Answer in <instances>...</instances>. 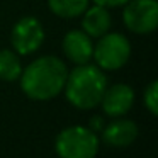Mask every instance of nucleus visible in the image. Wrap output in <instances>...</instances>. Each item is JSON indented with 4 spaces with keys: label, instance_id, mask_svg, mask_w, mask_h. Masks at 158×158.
Instances as JSON below:
<instances>
[{
    "label": "nucleus",
    "instance_id": "nucleus-1",
    "mask_svg": "<svg viewBox=\"0 0 158 158\" xmlns=\"http://www.w3.org/2000/svg\"><path fill=\"white\" fill-rule=\"evenodd\" d=\"M68 70L58 56H41L21 73V89L32 100H49L60 95Z\"/></svg>",
    "mask_w": 158,
    "mask_h": 158
},
{
    "label": "nucleus",
    "instance_id": "nucleus-2",
    "mask_svg": "<svg viewBox=\"0 0 158 158\" xmlns=\"http://www.w3.org/2000/svg\"><path fill=\"white\" fill-rule=\"evenodd\" d=\"M65 95L77 109H94L99 106L107 89V78L97 65H77L68 72L65 82Z\"/></svg>",
    "mask_w": 158,
    "mask_h": 158
},
{
    "label": "nucleus",
    "instance_id": "nucleus-3",
    "mask_svg": "<svg viewBox=\"0 0 158 158\" xmlns=\"http://www.w3.org/2000/svg\"><path fill=\"white\" fill-rule=\"evenodd\" d=\"M55 150L60 158H95L99 138L90 127L70 126L56 136Z\"/></svg>",
    "mask_w": 158,
    "mask_h": 158
},
{
    "label": "nucleus",
    "instance_id": "nucleus-4",
    "mask_svg": "<svg viewBox=\"0 0 158 158\" xmlns=\"http://www.w3.org/2000/svg\"><path fill=\"white\" fill-rule=\"evenodd\" d=\"M92 56L100 70H119L127 63L131 56V44L127 38L119 32H106L100 36L94 48Z\"/></svg>",
    "mask_w": 158,
    "mask_h": 158
},
{
    "label": "nucleus",
    "instance_id": "nucleus-5",
    "mask_svg": "<svg viewBox=\"0 0 158 158\" xmlns=\"http://www.w3.org/2000/svg\"><path fill=\"white\" fill-rule=\"evenodd\" d=\"M123 19L129 31L136 34H150L158 26L156 0H129L124 4Z\"/></svg>",
    "mask_w": 158,
    "mask_h": 158
},
{
    "label": "nucleus",
    "instance_id": "nucleus-6",
    "mask_svg": "<svg viewBox=\"0 0 158 158\" xmlns=\"http://www.w3.org/2000/svg\"><path fill=\"white\" fill-rule=\"evenodd\" d=\"M10 39L17 55H31V53L38 51L39 46L44 41V29L36 17L26 15L15 22Z\"/></svg>",
    "mask_w": 158,
    "mask_h": 158
},
{
    "label": "nucleus",
    "instance_id": "nucleus-7",
    "mask_svg": "<svg viewBox=\"0 0 158 158\" xmlns=\"http://www.w3.org/2000/svg\"><path fill=\"white\" fill-rule=\"evenodd\" d=\"M133 102H134V92L126 83H116V85L106 89L102 100H100L104 112L112 117L124 116L131 109Z\"/></svg>",
    "mask_w": 158,
    "mask_h": 158
},
{
    "label": "nucleus",
    "instance_id": "nucleus-8",
    "mask_svg": "<svg viewBox=\"0 0 158 158\" xmlns=\"http://www.w3.org/2000/svg\"><path fill=\"white\" fill-rule=\"evenodd\" d=\"M63 53L75 65H85L90 61L94 53L92 38L85 31L77 29L66 32V36L63 38Z\"/></svg>",
    "mask_w": 158,
    "mask_h": 158
},
{
    "label": "nucleus",
    "instance_id": "nucleus-9",
    "mask_svg": "<svg viewBox=\"0 0 158 158\" xmlns=\"http://www.w3.org/2000/svg\"><path fill=\"white\" fill-rule=\"evenodd\" d=\"M138 138V126L129 119H117L107 124L106 129L102 131V139L104 143L110 146H129L134 143Z\"/></svg>",
    "mask_w": 158,
    "mask_h": 158
},
{
    "label": "nucleus",
    "instance_id": "nucleus-10",
    "mask_svg": "<svg viewBox=\"0 0 158 158\" xmlns=\"http://www.w3.org/2000/svg\"><path fill=\"white\" fill-rule=\"evenodd\" d=\"M82 27L90 38H100L110 29V14L107 12V7L94 5L87 7L83 12Z\"/></svg>",
    "mask_w": 158,
    "mask_h": 158
},
{
    "label": "nucleus",
    "instance_id": "nucleus-11",
    "mask_svg": "<svg viewBox=\"0 0 158 158\" xmlns=\"http://www.w3.org/2000/svg\"><path fill=\"white\" fill-rule=\"evenodd\" d=\"M89 2L90 0H48V5L53 14H56L58 17L73 19L85 12Z\"/></svg>",
    "mask_w": 158,
    "mask_h": 158
},
{
    "label": "nucleus",
    "instance_id": "nucleus-12",
    "mask_svg": "<svg viewBox=\"0 0 158 158\" xmlns=\"http://www.w3.org/2000/svg\"><path fill=\"white\" fill-rule=\"evenodd\" d=\"M22 65L19 56L10 49H0V78L14 82L21 77Z\"/></svg>",
    "mask_w": 158,
    "mask_h": 158
},
{
    "label": "nucleus",
    "instance_id": "nucleus-13",
    "mask_svg": "<svg viewBox=\"0 0 158 158\" xmlns=\"http://www.w3.org/2000/svg\"><path fill=\"white\" fill-rule=\"evenodd\" d=\"M144 106L153 116L158 114V82L153 80L144 90Z\"/></svg>",
    "mask_w": 158,
    "mask_h": 158
},
{
    "label": "nucleus",
    "instance_id": "nucleus-14",
    "mask_svg": "<svg viewBox=\"0 0 158 158\" xmlns=\"http://www.w3.org/2000/svg\"><path fill=\"white\" fill-rule=\"evenodd\" d=\"M129 0H94V4L102 5V7H119V5L127 4Z\"/></svg>",
    "mask_w": 158,
    "mask_h": 158
},
{
    "label": "nucleus",
    "instance_id": "nucleus-15",
    "mask_svg": "<svg viewBox=\"0 0 158 158\" xmlns=\"http://www.w3.org/2000/svg\"><path fill=\"white\" fill-rule=\"evenodd\" d=\"M90 129L92 131H95V129H100V127H102V119H100V117H92V121H90Z\"/></svg>",
    "mask_w": 158,
    "mask_h": 158
}]
</instances>
